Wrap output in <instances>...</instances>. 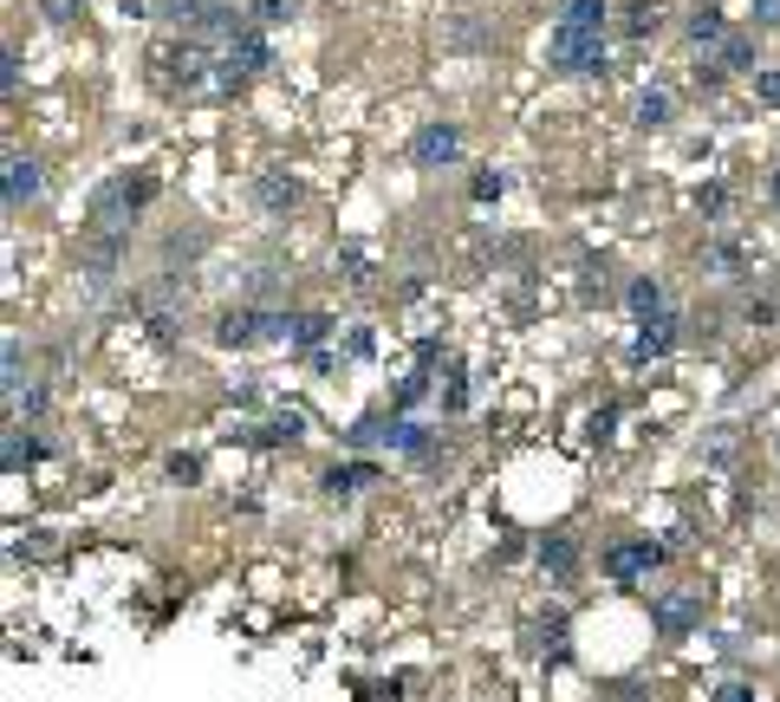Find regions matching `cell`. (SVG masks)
Segmentation results:
<instances>
[{"mask_svg": "<svg viewBox=\"0 0 780 702\" xmlns=\"http://www.w3.org/2000/svg\"><path fill=\"white\" fill-rule=\"evenodd\" d=\"M625 306L638 312V326H650V319H670V312H663V281H631V286H625Z\"/></svg>", "mask_w": 780, "mask_h": 702, "instance_id": "4fadbf2b", "label": "cell"}, {"mask_svg": "<svg viewBox=\"0 0 780 702\" xmlns=\"http://www.w3.org/2000/svg\"><path fill=\"white\" fill-rule=\"evenodd\" d=\"M657 560H663L657 540H631V547H612V553H605V572H612V579H638V572H650Z\"/></svg>", "mask_w": 780, "mask_h": 702, "instance_id": "30bf717a", "label": "cell"}, {"mask_svg": "<svg viewBox=\"0 0 780 702\" xmlns=\"http://www.w3.org/2000/svg\"><path fill=\"white\" fill-rule=\"evenodd\" d=\"M40 553H53V534H46V527H33V534H13V560H40Z\"/></svg>", "mask_w": 780, "mask_h": 702, "instance_id": "484cf974", "label": "cell"}, {"mask_svg": "<svg viewBox=\"0 0 780 702\" xmlns=\"http://www.w3.org/2000/svg\"><path fill=\"white\" fill-rule=\"evenodd\" d=\"M540 566H547L553 579H572V566H579V547H572L567 534H547V540H540Z\"/></svg>", "mask_w": 780, "mask_h": 702, "instance_id": "2e32d148", "label": "cell"}, {"mask_svg": "<svg viewBox=\"0 0 780 702\" xmlns=\"http://www.w3.org/2000/svg\"><path fill=\"white\" fill-rule=\"evenodd\" d=\"M299 176H286V169H267V176H254V202H261V215H293L299 209Z\"/></svg>", "mask_w": 780, "mask_h": 702, "instance_id": "52a82bcc", "label": "cell"}, {"mask_svg": "<svg viewBox=\"0 0 780 702\" xmlns=\"http://www.w3.org/2000/svg\"><path fill=\"white\" fill-rule=\"evenodd\" d=\"M163 20H169V26H183V33H202L209 0H163Z\"/></svg>", "mask_w": 780, "mask_h": 702, "instance_id": "ffe728a7", "label": "cell"}, {"mask_svg": "<svg viewBox=\"0 0 780 702\" xmlns=\"http://www.w3.org/2000/svg\"><path fill=\"white\" fill-rule=\"evenodd\" d=\"M696 209H703V215H722V209H728V189H722V183H710V189L696 196Z\"/></svg>", "mask_w": 780, "mask_h": 702, "instance_id": "d6a6232c", "label": "cell"}, {"mask_svg": "<svg viewBox=\"0 0 780 702\" xmlns=\"http://www.w3.org/2000/svg\"><path fill=\"white\" fill-rule=\"evenodd\" d=\"M547 59L560 72H579V78H598L605 72V33H585V26H560Z\"/></svg>", "mask_w": 780, "mask_h": 702, "instance_id": "277c9868", "label": "cell"}, {"mask_svg": "<svg viewBox=\"0 0 780 702\" xmlns=\"http://www.w3.org/2000/svg\"><path fill=\"white\" fill-rule=\"evenodd\" d=\"M715 702H755V690H748V683H722V690H715Z\"/></svg>", "mask_w": 780, "mask_h": 702, "instance_id": "74e56055", "label": "cell"}, {"mask_svg": "<svg viewBox=\"0 0 780 702\" xmlns=\"http://www.w3.org/2000/svg\"><path fill=\"white\" fill-rule=\"evenodd\" d=\"M670 345H677V319H650V326H638V339H631V364H650V358H663Z\"/></svg>", "mask_w": 780, "mask_h": 702, "instance_id": "8fae6325", "label": "cell"}, {"mask_svg": "<svg viewBox=\"0 0 780 702\" xmlns=\"http://www.w3.org/2000/svg\"><path fill=\"white\" fill-rule=\"evenodd\" d=\"M429 397V371H410L404 384H397V397H391V417H404V410H417Z\"/></svg>", "mask_w": 780, "mask_h": 702, "instance_id": "603a6c76", "label": "cell"}, {"mask_svg": "<svg viewBox=\"0 0 780 702\" xmlns=\"http://www.w3.org/2000/svg\"><path fill=\"white\" fill-rule=\"evenodd\" d=\"M0 91H7V98L20 91V53H7V66H0Z\"/></svg>", "mask_w": 780, "mask_h": 702, "instance_id": "e575fe53", "label": "cell"}, {"mask_svg": "<svg viewBox=\"0 0 780 702\" xmlns=\"http://www.w3.org/2000/svg\"><path fill=\"white\" fill-rule=\"evenodd\" d=\"M710 267H722V274H748L741 248H728V241H715V248H710Z\"/></svg>", "mask_w": 780, "mask_h": 702, "instance_id": "f1b7e54d", "label": "cell"}, {"mask_svg": "<svg viewBox=\"0 0 780 702\" xmlns=\"http://www.w3.org/2000/svg\"><path fill=\"white\" fill-rule=\"evenodd\" d=\"M40 456H46V442H40L33 429H20V423H13V429H7V469L20 475V469H33Z\"/></svg>", "mask_w": 780, "mask_h": 702, "instance_id": "9a60e30c", "label": "cell"}, {"mask_svg": "<svg viewBox=\"0 0 780 702\" xmlns=\"http://www.w3.org/2000/svg\"><path fill=\"white\" fill-rule=\"evenodd\" d=\"M150 196H156V183H150L143 169H131V176H111V183L91 196V228H98V234H124V228H131V215L150 209Z\"/></svg>", "mask_w": 780, "mask_h": 702, "instance_id": "6da1fadb", "label": "cell"}, {"mask_svg": "<svg viewBox=\"0 0 780 702\" xmlns=\"http://www.w3.org/2000/svg\"><path fill=\"white\" fill-rule=\"evenodd\" d=\"M755 98H761V105H780V72H761V78H755Z\"/></svg>", "mask_w": 780, "mask_h": 702, "instance_id": "836d02e7", "label": "cell"}, {"mask_svg": "<svg viewBox=\"0 0 780 702\" xmlns=\"http://www.w3.org/2000/svg\"><path fill=\"white\" fill-rule=\"evenodd\" d=\"M657 26H663V7H650V0H638V7L625 13V33H631V40H657Z\"/></svg>", "mask_w": 780, "mask_h": 702, "instance_id": "cb8c5ba5", "label": "cell"}, {"mask_svg": "<svg viewBox=\"0 0 780 702\" xmlns=\"http://www.w3.org/2000/svg\"><path fill=\"white\" fill-rule=\"evenodd\" d=\"M326 332H332V319H326V312H286V345L312 351Z\"/></svg>", "mask_w": 780, "mask_h": 702, "instance_id": "5bb4252c", "label": "cell"}, {"mask_svg": "<svg viewBox=\"0 0 780 702\" xmlns=\"http://www.w3.org/2000/svg\"><path fill=\"white\" fill-rule=\"evenodd\" d=\"M501 189H507V176H501V169H475V183H469V196H475V202H501Z\"/></svg>", "mask_w": 780, "mask_h": 702, "instance_id": "4316f807", "label": "cell"}, {"mask_svg": "<svg viewBox=\"0 0 780 702\" xmlns=\"http://www.w3.org/2000/svg\"><path fill=\"white\" fill-rule=\"evenodd\" d=\"M261 339H286V312L274 306H234L215 319V345L241 351V345H261Z\"/></svg>", "mask_w": 780, "mask_h": 702, "instance_id": "3957f363", "label": "cell"}, {"mask_svg": "<svg viewBox=\"0 0 780 702\" xmlns=\"http://www.w3.org/2000/svg\"><path fill=\"white\" fill-rule=\"evenodd\" d=\"M274 66V46H267V33L261 26H248L241 40H228L221 46V59H215V91H241L254 72H267Z\"/></svg>", "mask_w": 780, "mask_h": 702, "instance_id": "7a4b0ae2", "label": "cell"}, {"mask_svg": "<svg viewBox=\"0 0 780 702\" xmlns=\"http://www.w3.org/2000/svg\"><path fill=\"white\" fill-rule=\"evenodd\" d=\"M605 13H612V0H567V20H560V26H585V33H605Z\"/></svg>", "mask_w": 780, "mask_h": 702, "instance_id": "d6986e66", "label": "cell"}, {"mask_svg": "<svg viewBox=\"0 0 780 702\" xmlns=\"http://www.w3.org/2000/svg\"><path fill=\"white\" fill-rule=\"evenodd\" d=\"M40 13H46L53 26H72V20L85 13V0H40Z\"/></svg>", "mask_w": 780, "mask_h": 702, "instance_id": "f546056e", "label": "cell"}, {"mask_svg": "<svg viewBox=\"0 0 780 702\" xmlns=\"http://www.w3.org/2000/svg\"><path fill=\"white\" fill-rule=\"evenodd\" d=\"M7 410H13V417H40V410H46V391H33V384H26V391H13V397H7Z\"/></svg>", "mask_w": 780, "mask_h": 702, "instance_id": "83f0119b", "label": "cell"}, {"mask_svg": "<svg viewBox=\"0 0 780 702\" xmlns=\"http://www.w3.org/2000/svg\"><path fill=\"white\" fill-rule=\"evenodd\" d=\"M299 429H306V417H299V410H281L267 429H248V442H299Z\"/></svg>", "mask_w": 780, "mask_h": 702, "instance_id": "44dd1931", "label": "cell"}, {"mask_svg": "<svg viewBox=\"0 0 780 702\" xmlns=\"http://www.w3.org/2000/svg\"><path fill=\"white\" fill-rule=\"evenodd\" d=\"M482 40H488V33H482V26H469V20H455V26H449V46H482Z\"/></svg>", "mask_w": 780, "mask_h": 702, "instance_id": "4dcf8cb0", "label": "cell"}, {"mask_svg": "<svg viewBox=\"0 0 780 702\" xmlns=\"http://www.w3.org/2000/svg\"><path fill=\"white\" fill-rule=\"evenodd\" d=\"M462 156V131L455 124H424L417 138H410V163L417 169H449Z\"/></svg>", "mask_w": 780, "mask_h": 702, "instance_id": "8992f818", "label": "cell"}, {"mask_svg": "<svg viewBox=\"0 0 780 702\" xmlns=\"http://www.w3.org/2000/svg\"><path fill=\"white\" fill-rule=\"evenodd\" d=\"M40 189H46V169L33 156H7V209H26Z\"/></svg>", "mask_w": 780, "mask_h": 702, "instance_id": "ba28073f", "label": "cell"}, {"mask_svg": "<svg viewBox=\"0 0 780 702\" xmlns=\"http://www.w3.org/2000/svg\"><path fill=\"white\" fill-rule=\"evenodd\" d=\"M755 26H780V0H755Z\"/></svg>", "mask_w": 780, "mask_h": 702, "instance_id": "8d00e7d4", "label": "cell"}, {"mask_svg": "<svg viewBox=\"0 0 780 702\" xmlns=\"http://www.w3.org/2000/svg\"><path fill=\"white\" fill-rule=\"evenodd\" d=\"M690 625H703V592H670V599H657V632H690Z\"/></svg>", "mask_w": 780, "mask_h": 702, "instance_id": "9c48e42d", "label": "cell"}, {"mask_svg": "<svg viewBox=\"0 0 780 702\" xmlns=\"http://www.w3.org/2000/svg\"><path fill=\"white\" fill-rule=\"evenodd\" d=\"M169 475H176V482H202V462H196V456H169Z\"/></svg>", "mask_w": 780, "mask_h": 702, "instance_id": "1f68e13d", "label": "cell"}, {"mask_svg": "<svg viewBox=\"0 0 780 702\" xmlns=\"http://www.w3.org/2000/svg\"><path fill=\"white\" fill-rule=\"evenodd\" d=\"M670 111H677V98H670L663 85H650V91L638 98V124H644V131H663V124H670Z\"/></svg>", "mask_w": 780, "mask_h": 702, "instance_id": "ac0fdd59", "label": "cell"}, {"mask_svg": "<svg viewBox=\"0 0 780 702\" xmlns=\"http://www.w3.org/2000/svg\"><path fill=\"white\" fill-rule=\"evenodd\" d=\"M371 482H377V462H352V469H326V482H319V489L332 494V501H345V494L371 489Z\"/></svg>", "mask_w": 780, "mask_h": 702, "instance_id": "7c38bea8", "label": "cell"}, {"mask_svg": "<svg viewBox=\"0 0 780 702\" xmlns=\"http://www.w3.org/2000/svg\"><path fill=\"white\" fill-rule=\"evenodd\" d=\"M293 7H299V0H248V20H254V26L267 33V26H281V20H293Z\"/></svg>", "mask_w": 780, "mask_h": 702, "instance_id": "d4e9b609", "label": "cell"}, {"mask_svg": "<svg viewBox=\"0 0 780 702\" xmlns=\"http://www.w3.org/2000/svg\"><path fill=\"white\" fill-rule=\"evenodd\" d=\"M156 72H163V91H196L202 85V72H215V59L189 40V46H169V53H156Z\"/></svg>", "mask_w": 780, "mask_h": 702, "instance_id": "5b68a950", "label": "cell"}, {"mask_svg": "<svg viewBox=\"0 0 780 702\" xmlns=\"http://www.w3.org/2000/svg\"><path fill=\"white\" fill-rule=\"evenodd\" d=\"M768 202L780 209V163H774V176H768Z\"/></svg>", "mask_w": 780, "mask_h": 702, "instance_id": "f35d334b", "label": "cell"}, {"mask_svg": "<svg viewBox=\"0 0 780 702\" xmlns=\"http://www.w3.org/2000/svg\"><path fill=\"white\" fill-rule=\"evenodd\" d=\"M715 53H722V59H715L722 72H748V66H755V40H748V33H728Z\"/></svg>", "mask_w": 780, "mask_h": 702, "instance_id": "7402d4cb", "label": "cell"}, {"mask_svg": "<svg viewBox=\"0 0 780 702\" xmlns=\"http://www.w3.org/2000/svg\"><path fill=\"white\" fill-rule=\"evenodd\" d=\"M371 351H377V339H371V332L358 326V332H352V345H345V358H371Z\"/></svg>", "mask_w": 780, "mask_h": 702, "instance_id": "d590c367", "label": "cell"}, {"mask_svg": "<svg viewBox=\"0 0 780 702\" xmlns=\"http://www.w3.org/2000/svg\"><path fill=\"white\" fill-rule=\"evenodd\" d=\"M722 40H728L722 7H696V13H690V46H722Z\"/></svg>", "mask_w": 780, "mask_h": 702, "instance_id": "e0dca14e", "label": "cell"}]
</instances>
